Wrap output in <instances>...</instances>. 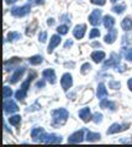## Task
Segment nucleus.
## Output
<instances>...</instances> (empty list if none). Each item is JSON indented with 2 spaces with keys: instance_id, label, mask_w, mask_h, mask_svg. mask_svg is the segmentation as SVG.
<instances>
[{
  "instance_id": "f257e3e1",
  "label": "nucleus",
  "mask_w": 132,
  "mask_h": 147,
  "mask_svg": "<svg viewBox=\"0 0 132 147\" xmlns=\"http://www.w3.org/2000/svg\"><path fill=\"white\" fill-rule=\"evenodd\" d=\"M68 117H69V113L68 110L64 108H58L52 110V119H53V126H61L64 125Z\"/></svg>"
},
{
  "instance_id": "f03ea898",
  "label": "nucleus",
  "mask_w": 132,
  "mask_h": 147,
  "mask_svg": "<svg viewBox=\"0 0 132 147\" xmlns=\"http://www.w3.org/2000/svg\"><path fill=\"white\" fill-rule=\"evenodd\" d=\"M31 11V4H26L22 6H15L11 9V15L15 17H24L26 15H29Z\"/></svg>"
},
{
  "instance_id": "7ed1b4c3",
  "label": "nucleus",
  "mask_w": 132,
  "mask_h": 147,
  "mask_svg": "<svg viewBox=\"0 0 132 147\" xmlns=\"http://www.w3.org/2000/svg\"><path fill=\"white\" fill-rule=\"evenodd\" d=\"M37 142H43V144H61L62 136H58L56 134H43L38 139Z\"/></svg>"
},
{
  "instance_id": "20e7f679",
  "label": "nucleus",
  "mask_w": 132,
  "mask_h": 147,
  "mask_svg": "<svg viewBox=\"0 0 132 147\" xmlns=\"http://www.w3.org/2000/svg\"><path fill=\"white\" fill-rule=\"evenodd\" d=\"M120 61H121L120 55L116 54V53H111L110 59L104 63V69H107V67H115L116 69L117 66L120 65Z\"/></svg>"
},
{
  "instance_id": "39448f33",
  "label": "nucleus",
  "mask_w": 132,
  "mask_h": 147,
  "mask_svg": "<svg viewBox=\"0 0 132 147\" xmlns=\"http://www.w3.org/2000/svg\"><path fill=\"white\" fill-rule=\"evenodd\" d=\"M130 127V124H119V123H115L107 129V135H112V134H116V132H121V131H125Z\"/></svg>"
},
{
  "instance_id": "423d86ee",
  "label": "nucleus",
  "mask_w": 132,
  "mask_h": 147,
  "mask_svg": "<svg viewBox=\"0 0 132 147\" xmlns=\"http://www.w3.org/2000/svg\"><path fill=\"white\" fill-rule=\"evenodd\" d=\"M20 63H21L20 58L14 57V58L10 59V60L4 61V70L5 71H11V70H14V69H17V66H19Z\"/></svg>"
},
{
  "instance_id": "0eeeda50",
  "label": "nucleus",
  "mask_w": 132,
  "mask_h": 147,
  "mask_svg": "<svg viewBox=\"0 0 132 147\" xmlns=\"http://www.w3.org/2000/svg\"><path fill=\"white\" fill-rule=\"evenodd\" d=\"M84 129H81L79 131H75L73 132V134L68 137V142L69 144H80V142H83L84 140Z\"/></svg>"
},
{
  "instance_id": "6e6552de",
  "label": "nucleus",
  "mask_w": 132,
  "mask_h": 147,
  "mask_svg": "<svg viewBox=\"0 0 132 147\" xmlns=\"http://www.w3.org/2000/svg\"><path fill=\"white\" fill-rule=\"evenodd\" d=\"M62 42V38H61V34L58 33V34H53L51 37V39H49V44H48V48H47V52L49 54H52L53 53V50L56 47H58V45L61 44Z\"/></svg>"
},
{
  "instance_id": "1a4fd4ad",
  "label": "nucleus",
  "mask_w": 132,
  "mask_h": 147,
  "mask_svg": "<svg viewBox=\"0 0 132 147\" xmlns=\"http://www.w3.org/2000/svg\"><path fill=\"white\" fill-rule=\"evenodd\" d=\"M61 85H62V88L64 91H68L73 86V77L69 72H66L62 75V79H61Z\"/></svg>"
},
{
  "instance_id": "9d476101",
  "label": "nucleus",
  "mask_w": 132,
  "mask_h": 147,
  "mask_svg": "<svg viewBox=\"0 0 132 147\" xmlns=\"http://www.w3.org/2000/svg\"><path fill=\"white\" fill-rule=\"evenodd\" d=\"M17 110H19V107H17V104L14 102V100L5 99V102H4V112L6 114H14V113H16Z\"/></svg>"
},
{
  "instance_id": "9b49d317",
  "label": "nucleus",
  "mask_w": 132,
  "mask_h": 147,
  "mask_svg": "<svg viewBox=\"0 0 132 147\" xmlns=\"http://www.w3.org/2000/svg\"><path fill=\"white\" fill-rule=\"evenodd\" d=\"M89 22L93 26H98L101 22V10L99 9H95V10L92 11V13L89 15Z\"/></svg>"
},
{
  "instance_id": "f8f14e48",
  "label": "nucleus",
  "mask_w": 132,
  "mask_h": 147,
  "mask_svg": "<svg viewBox=\"0 0 132 147\" xmlns=\"http://www.w3.org/2000/svg\"><path fill=\"white\" fill-rule=\"evenodd\" d=\"M25 70H26V67H25V66L17 67V69H16V71L10 76V79H9V82H10V84H12V85H14V84H16V82H19V80L22 77V75H24Z\"/></svg>"
},
{
  "instance_id": "ddd939ff",
  "label": "nucleus",
  "mask_w": 132,
  "mask_h": 147,
  "mask_svg": "<svg viewBox=\"0 0 132 147\" xmlns=\"http://www.w3.org/2000/svg\"><path fill=\"white\" fill-rule=\"evenodd\" d=\"M42 76L46 79L51 85H54L56 84V72H54L53 69H46L43 72H42Z\"/></svg>"
},
{
  "instance_id": "4468645a",
  "label": "nucleus",
  "mask_w": 132,
  "mask_h": 147,
  "mask_svg": "<svg viewBox=\"0 0 132 147\" xmlns=\"http://www.w3.org/2000/svg\"><path fill=\"white\" fill-rule=\"evenodd\" d=\"M85 30H86L85 25H77L74 27V30H73V36H74L77 39H81L85 34Z\"/></svg>"
},
{
  "instance_id": "2eb2a0df",
  "label": "nucleus",
  "mask_w": 132,
  "mask_h": 147,
  "mask_svg": "<svg viewBox=\"0 0 132 147\" xmlns=\"http://www.w3.org/2000/svg\"><path fill=\"white\" fill-rule=\"evenodd\" d=\"M116 38H117V30H115L112 27L111 30H109V33L105 36L104 40H105V43H107V44H112L116 40Z\"/></svg>"
},
{
  "instance_id": "dca6fc26",
  "label": "nucleus",
  "mask_w": 132,
  "mask_h": 147,
  "mask_svg": "<svg viewBox=\"0 0 132 147\" xmlns=\"http://www.w3.org/2000/svg\"><path fill=\"white\" fill-rule=\"evenodd\" d=\"M43 134H44V130H43V127H41V126H36L31 130V137H32V140L36 141V142L38 141V139Z\"/></svg>"
},
{
  "instance_id": "f3484780",
  "label": "nucleus",
  "mask_w": 132,
  "mask_h": 147,
  "mask_svg": "<svg viewBox=\"0 0 132 147\" xmlns=\"http://www.w3.org/2000/svg\"><path fill=\"white\" fill-rule=\"evenodd\" d=\"M107 90H106V87L104 84H99L98 86V90H96V96H98V98L99 99H105L107 97Z\"/></svg>"
},
{
  "instance_id": "a211bd4d",
  "label": "nucleus",
  "mask_w": 132,
  "mask_h": 147,
  "mask_svg": "<svg viewBox=\"0 0 132 147\" xmlns=\"http://www.w3.org/2000/svg\"><path fill=\"white\" fill-rule=\"evenodd\" d=\"M79 118L81 119L83 121H89L90 119H92V115H90V108L88 107H85L83 109H80L79 110Z\"/></svg>"
},
{
  "instance_id": "6ab92c4d",
  "label": "nucleus",
  "mask_w": 132,
  "mask_h": 147,
  "mask_svg": "<svg viewBox=\"0 0 132 147\" xmlns=\"http://www.w3.org/2000/svg\"><path fill=\"white\" fill-rule=\"evenodd\" d=\"M92 59L94 63H101L104 59H105V53L101 52V50H95V52L92 53Z\"/></svg>"
},
{
  "instance_id": "aec40b11",
  "label": "nucleus",
  "mask_w": 132,
  "mask_h": 147,
  "mask_svg": "<svg viewBox=\"0 0 132 147\" xmlns=\"http://www.w3.org/2000/svg\"><path fill=\"white\" fill-rule=\"evenodd\" d=\"M100 107L104 108V109H111V110H115L116 109V104L111 102V100L109 99H101V102H100Z\"/></svg>"
},
{
  "instance_id": "412c9836",
  "label": "nucleus",
  "mask_w": 132,
  "mask_h": 147,
  "mask_svg": "<svg viewBox=\"0 0 132 147\" xmlns=\"http://www.w3.org/2000/svg\"><path fill=\"white\" fill-rule=\"evenodd\" d=\"M103 24H104V26H105V28L111 30L114 27V25H115V18H114L112 16L106 15L105 17H104V20H103Z\"/></svg>"
},
{
  "instance_id": "4be33fe9",
  "label": "nucleus",
  "mask_w": 132,
  "mask_h": 147,
  "mask_svg": "<svg viewBox=\"0 0 132 147\" xmlns=\"http://www.w3.org/2000/svg\"><path fill=\"white\" fill-rule=\"evenodd\" d=\"M121 27L124 31H131L132 30V18L131 17H125L121 22Z\"/></svg>"
},
{
  "instance_id": "5701e85b",
  "label": "nucleus",
  "mask_w": 132,
  "mask_h": 147,
  "mask_svg": "<svg viewBox=\"0 0 132 147\" xmlns=\"http://www.w3.org/2000/svg\"><path fill=\"white\" fill-rule=\"evenodd\" d=\"M100 134H98V132H92V131H86V137L85 140L89 141V142H93V141H98L100 140Z\"/></svg>"
},
{
  "instance_id": "b1692460",
  "label": "nucleus",
  "mask_w": 132,
  "mask_h": 147,
  "mask_svg": "<svg viewBox=\"0 0 132 147\" xmlns=\"http://www.w3.org/2000/svg\"><path fill=\"white\" fill-rule=\"evenodd\" d=\"M42 61H43L42 55H34V57H31L29 59V63L31 64V65H40Z\"/></svg>"
},
{
  "instance_id": "393cba45",
  "label": "nucleus",
  "mask_w": 132,
  "mask_h": 147,
  "mask_svg": "<svg viewBox=\"0 0 132 147\" xmlns=\"http://www.w3.org/2000/svg\"><path fill=\"white\" fill-rule=\"evenodd\" d=\"M121 54L127 61H132V48H122Z\"/></svg>"
},
{
  "instance_id": "a878e982",
  "label": "nucleus",
  "mask_w": 132,
  "mask_h": 147,
  "mask_svg": "<svg viewBox=\"0 0 132 147\" xmlns=\"http://www.w3.org/2000/svg\"><path fill=\"white\" fill-rule=\"evenodd\" d=\"M21 38V34L19 32H15V31H11L8 33V40H10V42H14V40H17Z\"/></svg>"
},
{
  "instance_id": "bb28decb",
  "label": "nucleus",
  "mask_w": 132,
  "mask_h": 147,
  "mask_svg": "<svg viewBox=\"0 0 132 147\" xmlns=\"http://www.w3.org/2000/svg\"><path fill=\"white\" fill-rule=\"evenodd\" d=\"M11 96H12V90L9 86H4L3 87V97H4V99L11 98Z\"/></svg>"
},
{
  "instance_id": "cd10ccee",
  "label": "nucleus",
  "mask_w": 132,
  "mask_h": 147,
  "mask_svg": "<svg viewBox=\"0 0 132 147\" xmlns=\"http://www.w3.org/2000/svg\"><path fill=\"white\" fill-rule=\"evenodd\" d=\"M20 121H21V117L20 115H12L9 118V123L14 126H19L20 125Z\"/></svg>"
},
{
  "instance_id": "c85d7f7f",
  "label": "nucleus",
  "mask_w": 132,
  "mask_h": 147,
  "mask_svg": "<svg viewBox=\"0 0 132 147\" xmlns=\"http://www.w3.org/2000/svg\"><path fill=\"white\" fill-rule=\"evenodd\" d=\"M26 96H27V92L21 90V88L15 92V97L17 100H24V98H26Z\"/></svg>"
},
{
  "instance_id": "c756f323",
  "label": "nucleus",
  "mask_w": 132,
  "mask_h": 147,
  "mask_svg": "<svg viewBox=\"0 0 132 147\" xmlns=\"http://www.w3.org/2000/svg\"><path fill=\"white\" fill-rule=\"evenodd\" d=\"M126 10V6L124 5V4H120V5H115L112 7V11L115 13H119V15H121L122 12H124Z\"/></svg>"
},
{
  "instance_id": "7c9ffc66",
  "label": "nucleus",
  "mask_w": 132,
  "mask_h": 147,
  "mask_svg": "<svg viewBox=\"0 0 132 147\" xmlns=\"http://www.w3.org/2000/svg\"><path fill=\"white\" fill-rule=\"evenodd\" d=\"M90 70H92V65H90L89 63H85V64H83V65H81V70H80V72L83 74V75H85V74H88Z\"/></svg>"
},
{
  "instance_id": "2f4dec72",
  "label": "nucleus",
  "mask_w": 132,
  "mask_h": 147,
  "mask_svg": "<svg viewBox=\"0 0 132 147\" xmlns=\"http://www.w3.org/2000/svg\"><path fill=\"white\" fill-rule=\"evenodd\" d=\"M57 32H58V33H60L61 36L67 34V33H68V26H67V25H61V26H58Z\"/></svg>"
},
{
  "instance_id": "473e14b6",
  "label": "nucleus",
  "mask_w": 132,
  "mask_h": 147,
  "mask_svg": "<svg viewBox=\"0 0 132 147\" xmlns=\"http://www.w3.org/2000/svg\"><path fill=\"white\" fill-rule=\"evenodd\" d=\"M92 119H93V121L95 124H100V123L103 121V114L101 113H95Z\"/></svg>"
},
{
  "instance_id": "72a5a7b5",
  "label": "nucleus",
  "mask_w": 132,
  "mask_h": 147,
  "mask_svg": "<svg viewBox=\"0 0 132 147\" xmlns=\"http://www.w3.org/2000/svg\"><path fill=\"white\" fill-rule=\"evenodd\" d=\"M100 36V31L98 28H93L92 31H90V33H89V38L90 39H94V38H96V37Z\"/></svg>"
},
{
  "instance_id": "f704fd0d",
  "label": "nucleus",
  "mask_w": 132,
  "mask_h": 147,
  "mask_svg": "<svg viewBox=\"0 0 132 147\" xmlns=\"http://www.w3.org/2000/svg\"><path fill=\"white\" fill-rule=\"evenodd\" d=\"M90 3L94 5H99V6H104L106 4V0H90Z\"/></svg>"
},
{
  "instance_id": "c9c22d12",
  "label": "nucleus",
  "mask_w": 132,
  "mask_h": 147,
  "mask_svg": "<svg viewBox=\"0 0 132 147\" xmlns=\"http://www.w3.org/2000/svg\"><path fill=\"white\" fill-rule=\"evenodd\" d=\"M38 39L41 40V43H44V42H46V39H47V32H44V31L41 32L40 36H38Z\"/></svg>"
},
{
  "instance_id": "e433bc0d",
  "label": "nucleus",
  "mask_w": 132,
  "mask_h": 147,
  "mask_svg": "<svg viewBox=\"0 0 132 147\" xmlns=\"http://www.w3.org/2000/svg\"><path fill=\"white\" fill-rule=\"evenodd\" d=\"M109 86H110L111 88H114V90H119V88H120V82L110 81V84H109Z\"/></svg>"
},
{
  "instance_id": "4c0bfd02",
  "label": "nucleus",
  "mask_w": 132,
  "mask_h": 147,
  "mask_svg": "<svg viewBox=\"0 0 132 147\" xmlns=\"http://www.w3.org/2000/svg\"><path fill=\"white\" fill-rule=\"evenodd\" d=\"M73 45V40L72 39H68L67 42H66V44H64V48L67 49V48H69V47H72Z\"/></svg>"
},
{
  "instance_id": "58836bf2",
  "label": "nucleus",
  "mask_w": 132,
  "mask_h": 147,
  "mask_svg": "<svg viewBox=\"0 0 132 147\" xmlns=\"http://www.w3.org/2000/svg\"><path fill=\"white\" fill-rule=\"evenodd\" d=\"M44 85H46V84H44V81H38L37 84H36V86L41 87V88H42V87H44Z\"/></svg>"
},
{
  "instance_id": "ea45409f",
  "label": "nucleus",
  "mask_w": 132,
  "mask_h": 147,
  "mask_svg": "<svg viewBox=\"0 0 132 147\" xmlns=\"http://www.w3.org/2000/svg\"><path fill=\"white\" fill-rule=\"evenodd\" d=\"M127 86H129V88H130V91L132 92V79H130L129 81H127Z\"/></svg>"
},
{
  "instance_id": "a19ab883",
  "label": "nucleus",
  "mask_w": 132,
  "mask_h": 147,
  "mask_svg": "<svg viewBox=\"0 0 132 147\" xmlns=\"http://www.w3.org/2000/svg\"><path fill=\"white\" fill-rule=\"evenodd\" d=\"M54 24V20H53V18H48V21H47V25L48 26H52Z\"/></svg>"
},
{
  "instance_id": "79ce46f5",
  "label": "nucleus",
  "mask_w": 132,
  "mask_h": 147,
  "mask_svg": "<svg viewBox=\"0 0 132 147\" xmlns=\"http://www.w3.org/2000/svg\"><path fill=\"white\" fill-rule=\"evenodd\" d=\"M17 1V0H5V3L9 4V5H11V4H15Z\"/></svg>"
},
{
  "instance_id": "37998d69",
  "label": "nucleus",
  "mask_w": 132,
  "mask_h": 147,
  "mask_svg": "<svg viewBox=\"0 0 132 147\" xmlns=\"http://www.w3.org/2000/svg\"><path fill=\"white\" fill-rule=\"evenodd\" d=\"M93 45H94V47H100L99 43H93Z\"/></svg>"
},
{
  "instance_id": "c03bdc74",
  "label": "nucleus",
  "mask_w": 132,
  "mask_h": 147,
  "mask_svg": "<svg viewBox=\"0 0 132 147\" xmlns=\"http://www.w3.org/2000/svg\"><path fill=\"white\" fill-rule=\"evenodd\" d=\"M111 3H116V1H119V0H110Z\"/></svg>"
},
{
  "instance_id": "a18cd8bd",
  "label": "nucleus",
  "mask_w": 132,
  "mask_h": 147,
  "mask_svg": "<svg viewBox=\"0 0 132 147\" xmlns=\"http://www.w3.org/2000/svg\"><path fill=\"white\" fill-rule=\"evenodd\" d=\"M43 1V0H37V3H42Z\"/></svg>"
}]
</instances>
